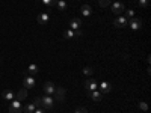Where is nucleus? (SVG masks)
<instances>
[{
  "instance_id": "f257e3e1",
  "label": "nucleus",
  "mask_w": 151,
  "mask_h": 113,
  "mask_svg": "<svg viewBox=\"0 0 151 113\" xmlns=\"http://www.w3.org/2000/svg\"><path fill=\"white\" fill-rule=\"evenodd\" d=\"M41 103H42V109L44 110H52L55 107V99L52 98V95H44L41 98Z\"/></svg>"
},
{
  "instance_id": "f03ea898",
  "label": "nucleus",
  "mask_w": 151,
  "mask_h": 113,
  "mask_svg": "<svg viewBox=\"0 0 151 113\" xmlns=\"http://www.w3.org/2000/svg\"><path fill=\"white\" fill-rule=\"evenodd\" d=\"M21 110H23L21 101H18V99L14 98L9 104V113H21Z\"/></svg>"
},
{
  "instance_id": "7ed1b4c3",
  "label": "nucleus",
  "mask_w": 151,
  "mask_h": 113,
  "mask_svg": "<svg viewBox=\"0 0 151 113\" xmlns=\"http://www.w3.org/2000/svg\"><path fill=\"white\" fill-rule=\"evenodd\" d=\"M129 24H130V29L134 30V32H137L139 29H142V20L136 18V17L130 18V20H129Z\"/></svg>"
},
{
  "instance_id": "20e7f679",
  "label": "nucleus",
  "mask_w": 151,
  "mask_h": 113,
  "mask_svg": "<svg viewBox=\"0 0 151 113\" xmlns=\"http://www.w3.org/2000/svg\"><path fill=\"white\" fill-rule=\"evenodd\" d=\"M97 87H98V84H97V82H95L94 79H88V80L85 82V89H86L88 92L97 91Z\"/></svg>"
},
{
  "instance_id": "39448f33",
  "label": "nucleus",
  "mask_w": 151,
  "mask_h": 113,
  "mask_svg": "<svg viewBox=\"0 0 151 113\" xmlns=\"http://www.w3.org/2000/svg\"><path fill=\"white\" fill-rule=\"evenodd\" d=\"M129 24V20L125 18V17H118L115 21H113V26L115 27H118V29H122V27H125Z\"/></svg>"
},
{
  "instance_id": "423d86ee",
  "label": "nucleus",
  "mask_w": 151,
  "mask_h": 113,
  "mask_svg": "<svg viewBox=\"0 0 151 113\" xmlns=\"http://www.w3.org/2000/svg\"><path fill=\"white\" fill-rule=\"evenodd\" d=\"M55 89H56V86L53 84V82H45L44 83V92H45V95H53Z\"/></svg>"
},
{
  "instance_id": "0eeeda50",
  "label": "nucleus",
  "mask_w": 151,
  "mask_h": 113,
  "mask_svg": "<svg viewBox=\"0 0 151 113\" xmlns=\"http://www.w3.org/2000/svg\"><path fill=\"white\" fill-rule=\"evenodd\" d=\"M23 84H24L26 89H30V87L35 86V79L32 77V75H26V77L23 79Z\"/></svg>"
},
{
  "instance_id": "6e6552de",
  "label": "nucleus",
  "mask_w": 151,
  "mask_h": 113,
  "mask_svg": "<svg viewBox=\"0 0 151 113\" xmlns=\"http://www.w3.org/2000/svg\"><path fill=\"white\" fill-rule=\"evenodd\" d=\"M55 95H56L58 101H64V99H65V89H64V87H60V86H58L55 89Z\"/></svg>"
},
{
  "instance_id": "1a4fd4ad",
  "label": "nucleus",
  "mask_w": 151,
  "mask_h": 113,
  "mask_svg": "<svg viewBox=\"0 0 151 113\" xmlns=\"http://www.w3.org/2000/svg\"><path fill=\"white\" fill-rule=\"evenodd\" d=\"M110 91H112V84L109 82H101V83H100V92H101L103 95L109 94Z\"/></svg>"
},
{
  "instance_id": "9d476101",
  "label": "nucleus",
  "mask_w": 151,
  "mask_h": 113,
  "mask_svg": "<svg viewBox=\"0 0 151 113\" xmlns=\"http://www.w3.org/2000/svg\"><path fill=\"white\" fill-rule=\"evenodd\" d=\"M124 9H125V8H124V5H122V3H119V2H115V3L112 5V12H113L115 15H119Z\"/></svg>"
},
{
  "instance_id": "9b49d317",
  "label": "nucleus",
  "mask_w": 151,
  "mask_h": 113,
  "mask_svg": "<svg viewBox=\"0 0 151 113\" xmlns=\"http://www.w3.org/2000/svg\"><path fill=\"white\" fill-rule=\"evenodd\" d=\"M80 26H82V20L80 18H73L70 21V29L71 30H77V29H80Z\"/></svg>"
},
{
  "instance_id": "f8f14e48",
  "label": "nucleus",
  "mask_w": 151,
  "mask_h": 113,
  "mask_svg": "<svg viewBox=\"0 0 151 113\" xmlns=\"http://www.w3.org/2000/svg\"><path fill=\"white\" fill-rule=\"evenodd\" d=\"M2 97L6 99V101H12V99L15 98V95H14V92H12L11 89H5L3 92H2Z\"/></svg>"
},
{
  "instance_id": "ddd939ff",
  "label": "nucleus",
  "mask_w": 151,
  "mask_h": 113,
  "mask_svg": "<svg viewBox=\"0 0 151 113\" xmlns=\"http://www.w3.org/2000/svg\"><path fill=\"white\" fill-rule=\"evenodd\" d=\"M80 12H82V15H83V17H91L92 9H91L89 5H83V6L80 8Z\"/></svg>"
},
{
  "instance_id": "4468645a",
  "label": "nucleus",
  "mask_w": 151,
  "mask_h": 113,
  "mask_svg": "<svg viewBox=\"0 0 151 113\" xmlns=\"http://www.w3.org/2000/svg\"><path fill=\"white\" fill-rule=\"evenodd\" d=\"M89 97H91V99H94V101H101L103 94L100 91H92V92H89Z\"/></svg>"
},
{
  "instance_id": "2eb2a0df",
  "label": "nucleus",
  "mask_w": 151,
  "mask_h": 113,
  "mask_svg": "<svg viewBox=\"0 0 151 113\" xmlns=\"http://www.w3.org/2000/svg\"><path fill=\"white\" fill-rule=\"evenodd\" d=\"M26 97H27V89H26V87H23V89H20L18 94L15 95V99H18V101H23Z\"/></svg>"
},
{
  "instance_id": "dca6fc26",
  "label": "nucleus",
  "mask_w": 151,
  "mask_h": 113,
  "mask_svg": "<svg viewBox=\"0 0 151 113\" xmlns=\"http://www.w3.org/2000/svg\"><path fill=\"white\" fill-rule=\"evenodd\" d=\"M48 14H47V12H42V14H40V15H38V23H40V24H47L48 23Z\"/></svg>"
},
{
  "instance_id": "f3484780",
  "label": "nucleus",
  "mask_w": 151,
  "mask_h": 113,
  "mask_svg": "<svg viewBox=\"0 0 151 113\" xmlns=\"http://www.w3.org/2000/svg\"><path fill=\"white\" fill-rule=\"evenodd\" d=\"M36 110V106L32 103V104H27V106H23V112L24 113H33Z\"/></svg>"
},
{
  "instance_id": "a211bd4d",
  "label": "nucleus",
  "mask_w": 151,
  "mask_h": 113,
  "mask_svg": "<svg viewBox=\"0 0 151 113\" xmlns=\"http://www.w3.org/2000/svg\"><path fill=\"white\" fill-rule=\"evenodd\" d=\"M56 8H58L59 11H65V9L68 8V5H67V2H65V0H58Z\"/></svg>"
},
{
  "instance_id": "6ab92c4d",
  "label": "nucleus",
  "mask_w": 151,
  "mask_h": 113,
  "mask_svg": "<svg viewBox=\"0 0 151 113\" xmlns=\"http://www.w3.org/2000/svg\"><path fill=\"white\" fill-rule=\"evenodd\" d=\"M27 71H29V74H36L38 72V67L35 65V64H32V65H29V68H27Z\"/></svg>"
},
{
  "instance_id": "aec40b11",
  "label": "nucleus",
  "mask_w": 151,
  "mask_h": 113,
  "mask_svg": "<svg viewBox=\"0 0 151 113\" xmlns=\"http://www.w3.org/2000/svg\"><path fill=\"white\" fill-rule=\"evenodd\" d=\"M64 38H65V39H71V38H74V30L68 29V30L64 33Z\"/></svg>"
},
{
  "instance_id": "412c9836",
  "label": "nucleus",
  "mask_w": 151,
  "mask_h": 113,
  "mask_svg": "<svg viewBox=\"0 0 151 113\" xmlns=\"http://www.w3.org/2000/svg\"><path fill=\"white\" fill-rule=\"evenodd\" d=\"M133 17H134V11L133 9H127V11H125V18H127V20H130Z\"/></svg>"
},
{
  "instance_id": "4be33fe9",
  "label": "nucleus",
  "mask_w": 151,
  "mask_h": 113,
  "mask_svg": "<svg viewBox=\"0 0 151 113\" xmlns=\"http://www.w3.org/2000/svg\"><path fill=\"white\" fill-rule=\"evenodd\" d=\"M42 3H44V5H47V6H56L58 0H42Z\"/></svg>"
},
{
  "instance_id": "5701e85b",
  "label": "nucleus",
  "mask_w": 151,
  "mask_h": 113,
  "mask_svg": "<svg viewBox=\"0 0 151 113\" xmlns=\"http://www.w3.org/2000/svg\"><path fill=\"white\" fill-rule=\"evenodd\" d=\"M98 5L101 8H107L110 5V0H98Z\"/></svg>"
},
{
  "instance_id": "b1692460",
  "label": "nucleus",
  "mask_w": 151,
  "mask_h": 113,
  "mask_svg": "<svg viewBox=\"0 0 151 113\" xmlns=\"http://www.w3.org/2000/svg\"><path fill=\"white\" fill-rule=\"evenodd\" d=\"M82 72H83V74H85V75H91V74H92V72H94V69H92V68H91V67H85V68H83V71H82Z\"/></svg>"
},
{
  "instance_id": "393cba45",
  "label": "nucleus",
  "mask_w": 151,
  "mask_h": 113,
  "mask_svg": "<svg viewBox=\"0 0 151 113\" xmlns=\"http://www.w3.org/2000/svg\"><path fill=\"white\" fill-rule=\"evenodd\" d=\"M137 2H139V6L141 8H147L150 5V0H137Z\"/></svg>"
},
{
  "instance_id": "a878e982",
  "label": "nucleus",
  "mask_w": 151,
  "mask_h": 113,
  "mask_svg": "<svg viewBox=\"0 0 151 113\" xmlns=\"http://www.w3.org/2000/svg\"><path fill=\"white\" fill-rule=\"evenodd\" d=\"M33 104H35L36 107H42V103H41V98H35V99H33Z\"/></svg>"
},
{
  "instance_id": "bb28decb",
  "label": "nucleus",
  "mask_w": 151,
  "mask_h": 113,
  "mask_svg": "<svg viewBox=\"0 0 151 113\" xmlns=\"http://www.w3.org/2000/svg\"><path fill=\"white\" fill-rule=\"evenodd\" d=\"M139 107H141V110H144V112H147V110H148V104H147V103H141V104H139Z\"/></svg>"
},
{
  "instance_id": "cd10ccee",
  "label": "nucleus",
  "mask_w": 151,
  "mask_h": 113,
  "mask_svg": "<svg viewBox=\"0 0 151 113\" xmlns=\"http://www.w3.org/2000/svg\"><path fill=\"white\" fill-rule=\"evenodd\" d=\"M82 35H83V33H82V30H80V29H77V30L74 32V36H77V38H80Z\"/></svg>"
},
{
  "instance_id": "c85d7f7f",
  "label": "nucleus",
  "mask_w": 151,
  "mask_h": 113,
  "mask_svg": "<svg viewBox=\"0 0 151 113\" xmlns=\"http://www.w3.org/2000/svg\"><path fill=\"white\" fill-rule=\"evenodd\" d=\"M33 113H45V110H44V109H36Z\"/></svg>"
},
{
  "instance_id": "c756f323",
  "label": "nucleus",
  "mask_w": 151,
  "mask_h": 113,
  "mask_svg": "<svg viewBox=\"0 0 151 113\" xmlns=\"http://www.w3.org/2000/svg\"><path fill=\"white\" fill-rule=\"evenodd\" d=\"M77 110H79L80 113H88V110H86V109H83V107H79Z\"/></svg>"
},
{
  "instance_id": "7c9ffc66",
  "label": "nucleus",
  "mask_w": 151,
  "mask_h": 113,
  "mask_svg": "<svg viewBox=\"0 0 151 113\" xmlns=\"http://www.w3.org/2000/svg\"><path fill=\"white\" fill-rule=\"evenodd\" d=\"M74 113H80V112H79V110H76V112H74Z\"/></svg>"
},
{
  "instance_id": "2f4dec72",
  "label": "nucleus",
  "mask_w": 151,
  "mask_h": 113,
  "mask_svg": "<svg viewBox=\"0 0 151 113\" xmlns=\"http://www.w3.org/2000/svg\"><path fill=\"white\" fill-rule=\"evenodd\" d=\"M0 62H2V60H0Z\"/></svg>"
},
{
  "instance_id": "473e14b6",
  "label": "nucleus",
  "mask_w": 151,
  "mask_h": 113,
  "mask_svg": "<svg viewBox=\"0 0 151 113\" xmlns=\"http://www.w3.org/2000/svg\"><path fill=\"white\" fill-rule=\"evenodd\" d=\"M110 2H112V0H110Z\"/></svg>"
}]
</instances>
